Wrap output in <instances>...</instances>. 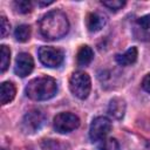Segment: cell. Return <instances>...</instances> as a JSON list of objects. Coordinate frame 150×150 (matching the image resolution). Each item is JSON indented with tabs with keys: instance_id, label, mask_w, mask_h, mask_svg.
I'll return each instance as SVG.
<instances>
[{
	"instance_id": "cell-22",
	"label": "cell",
	"mask_w": 150,
	"mask_h": 150,
	"mask_svg": "<svg viewBox=\"0 0 150 150\" xmlns=\"http://www.w3.org/2000/svg\"><path fill=\"white\" fill-rule=\"evenodd\" d=\"M52 4H53V1H38V5H40V6H48Z\"/></svg>"
},
{
	"instance_id": "cell-13",
	"label": "cell",
	"mask_w": 150,
	"mask_h": 150,
	"mask_svg": "<svg viewBox=\"0 0 150 150\" xmlns=\"http://www.w3.org/2000/svg\"><path fill=\"white\" fill-rule=\"evenodd\" d=\"M138 56V52L136 47H130L128 50H125L123 54L116 55V61L121 66H130L136 62Z\"/></svg>"
},
{
	"instance_id": "cell-15",
	"label": "cell",
	"mask_w": 150,
	"mask_h": 150,
	"mask_svg": "<svg viewBox=\"0 0 150 150\" xmlns=\"http://www.w3.org/2000/svg\"><path fill=\"white\" fill-rule=\"evenodd\" d=\"M0 55H1V63H0V70L1 73H5L6 69L9 66V61H11V50L7 46L1 45L0 47Z\"/></svg>"
},
{
	"instance_id": "cell-5",
	"label": "cell",
	"mask_w": 150,
	"mask_h": 150,
	"mask_svg": "<svg viewBox=\"0 0 150 150\" xmlns=\"http://www.w3.org/2000/svg\"><path fill=\"white\" fill-rule=\"evenodd\" d=\"M54 129L60 134H67L79 128L80 118L71 112H60L54 117Z\"/></svg>"
},
{
	"instance_id": "cell-9",
	"label": "cell",
	"mask_w": 150,
	"mask_h": 150,
	"mask_svg": "<svg viewBox=\"0 0 150 150\" xmlns=\"http://www.w3.org/2000/svg\"><path fill=\"white\" fill-rule=\"evenodd\" d=\"M107 22V16L100 12H91L87 15L86 25L89 32H98Z\"/></svg>"
},
{
	"instance_id": "cell-19",
	"label": "cell",
	"mask_w": 150,
	"mask_h": 150,
	"mask_svg": "<svg viewBox=\"0 0 150 150\" xmlns=\"http://www.w3.org/2000/svg\"><path fill=\"white\" fill-rule=\"evenodd\" d=\"M0 30H1V38H5L9 32V22L4 15L1 16V21H0Z\"/></svg>"
},
{
	"instance_id": "cell-12",
	"label": "cell",
	"mask_w": 150,
	"mask_h": 150,
	"mask_svg": "<svg viewBox=\"0 0 150 150\" xmlns=\"http://www.w3.org/2000/svg\"><path fill=\"white\" fill-rule=\"evenodd\" d=\"M94 59V52L93 49L84 45V46H81L79 52H77V55H76V62L80 67H86L88 66Z\"/></svg>"
},
{
	"instance_id": "cell-16",
	"label": "cell",
	"mask_w": 150,
	"mask_h": 150,
	"mask_svg": "<svg viewBox=\"0 0 150 150\" xmlns=\"http://www.w3.org/2000/svg\"><path fill=\"white\" fill-rule=\"evenodd\" d=\"M97 150H120V143L115 138L102 139Z\"/></svg>"
},
{
	"instance_id": "cell-10",
	"label": "cell",
	"mask_w": 150,
	"mask_h": 150,
	"mask_svg": "<svg viewBox=\"0 0 150 150\" xmlns=\"http://www.w3.org/2000/svg\"><path fill=\"white\" fill-rule=\"evenodd\" d=\"M125 101L121 97H114L108 105V112L116 120H121L125 112Z\"/></svg>"
},
{
	"instance_id": "cell-3",
	"label": "cell",
	"mask_w": 150,
	"mask_h": 150,
	"mask_svg": "<svg viewBox=\"0 0 150 150\" xmlns=\"http://www.w3.org/2000/svg\"><path fill=\"white\" fill-rule=\"evenodd\" d=\"M69 89L77 98H87L91 89V81L89 75L81 70L74 71L69 77Z\"/></svg>"
},
{
	"instance_id": "cell-1",
	"label": "cell",
	"mask_w": 150,
	"mask_h": 150,
	"mask_svg": "<svg viewBox=\"0 0 150 150\" xmlns=\"http://www.w3.org/2000/svg\"><path fill=\"white\" fill-rule=\"evenodd\" d=\"M39 27L42 36L48 40H56L68 33L69 21L61 11H52L42 16Z\"/></svg>"
},
{
	"instance_id": "cell-14",
	"label": "cell",
	"mask_w": 150,
	"mask_h": 150,
	"mask_svg": "<svg viewBox=\"0 0 150 150\" xmlns=\"http://www.w3.org/2000/svg\"><path fill=\"white\" fill-rule=\"evenodd\" d=\"M14 36L19 42H26L30 38V27L28 25H20L14 30Z\"/></svg>"
},
{
	"instance_id": "cell-2",
	"label": "cell",
	"mask_w": 150,
	"mask_h": 150,
	"mask_svg": "<svg viewBox=\"0 0 150 150\" xmlns=\"http://www.w3.org/2000/svg\"><path fill=\"white\" fill-rule=\"evenodd\" d=\"M26 95L34 101H46L52 98L57 91L56 81L49 76L33 79L26 87Z\"/></svg>"
},
{
	"instance_id": "cell-8",
	"label": "cell",
	"mask_w": 150,
	"mask_h": 150,
	"mask_svg": "<svg viewBox=\"0 0 150 150\" xmlns=\"http://www.w3.org/2000/svg\"><path fill=\"white\" fill-rule=\"evenodd\" d=\"M34 68V61L33 57L30 56V54L28 53H20L16 56L15 60V67H14V71L16 75L25 77L28 74L32 73Z\"/></svg>"
},
{
	"instance_id": "cell-4",
	"label": "cell",
	"mask_w": 150,
	"mask_h": 150,
	"mask_svg": "<svg viewBox=\"0 0 150 150\" xmlns=\"http://www.w3.org/2000/svg\"><path fill=\"white\" fill-rule=\"evenodd\" d=\"M46 121L45 114L39 109H32L25 114L21 121V130L25 134H35L39 131Z\"/></svg>"
},
{
	"instance_id": "cell-21",
	"label": "cell",
	"mask_w": 150,
	"mask_h": 150,
	"mask_svg": "<svg viewBox=\"0 0 150 150\" xmlns=\"http://www.w3.org/2000/svg\"><path fill=\"white\" fill-rule=\"evenodd\" d=\"M142 88H143L146 93L150 94V74H148V75L143 79V81H142Z\"/></svg>"
},
{
	"instance_id": "cell-17",
	"label": "cell",
	"mask_w": 150,
	"mask_h": 150,
	"mask_svg": "<svg viewBox=\"0 0 150 150\" xmlns=\"http://www.w3.org/2000/svg\"><path fill=\"white\" fill-rule=\"evenodd\" d=\"M14 8L18 13L20 14H26L29 13L32 11V2L27 1V0H19V1H14Z\"/></svg>"
},
{
	"instance_id": "cell-7",
	"label": "cell",
	"mask_w": 150,
	"mask_h": 150,
	"mask_svg": "<svg viewBox=\"0 0 150 150\" xmlns=\"http://www.w3.org/2000/svg\"><path fill=\"white\" fill-rule=\"evenodd\" d=\"M111 130V122L104 116H98L93 120L89 128V137L93 142H98L105 138Z\"/></svg>"
},
{
	"instance_id": "cell-11",
	"label": "cell",
	"mask_w": 150,
	"mask_h": 150,
	"mask_svg": "<svg viewBox=\"0 0 150 150\" xmlns=\"http://www.w3.org/2000/svg\"><path fill=\"white\" fill-rule=\"evenodd\" d=\"M15 86L12 82H2L0 87V102L1 104H7L15 97Z\"/></svg>"
},
{
	"instance_id": "cell-18",
	"label": "cell",
	"mask_w": 150,
	"mask_h": 150,
	"mask_svg": "<svg viewBox=\"0 0 150 150\" xmlns=\"http://www.w3.org/2000/svg\"><path fill=\"white\" fill-rule=\"evenodd\" d=\"M102 5L108 7L110 11H118L121 9L124 5L125 1H121V0H109V1H102Z\"/></svg>"
},
{
	"instance_id": "cell-20",
	"label": "cell",
	"mask_w": 150,
	"mask_h": 150,
	"mask_svg": "<svg viewBox=\"0 0 150 150\" xmlns=\"http://www.w3.org/2000/svg\"><path fill=\"white\" fill-rule=\"evenodd\" d=\"M137 22H138V25H139L142 28H144V29L150 28V14H146V15L139 18V19L137 20Z\"/></svg>"
},
{
	"instance_id": "cell-6",
	"label": "cell",
	"mask_w": 150,
	"mask_h": 150,
	"mask_svg": "<svg viewBox=\"0 0 150 150\" xmlns=\"http://www.w3.org/2000/svg\"><path fill=\"white\" fill-rule=\"evenodd\" d=\"M63 52L59 48L43 46L39 49V60L46 67L55 68L61 66V63L63 62Z\"/></svg>"
}]
</instances>
